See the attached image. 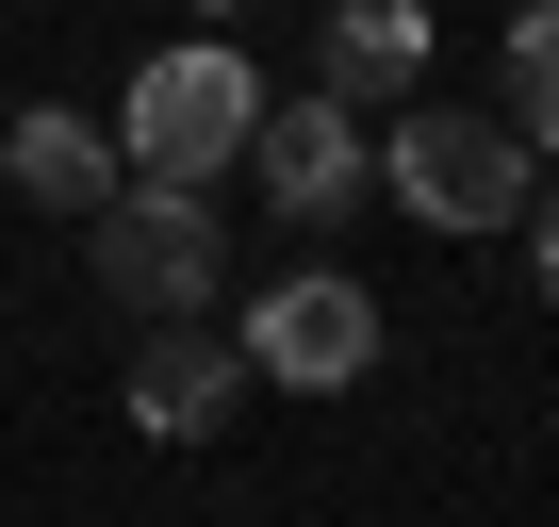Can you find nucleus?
<instances>
[{
	"mask_svg": "<svg viewBox=\"0 0 559 527\" xmlns=\"http://www.w3.org/2000/svg\"><path fill=\"white\" fill-rule=\"evenodd\" d=\"M83 214H99V281H116L132 314H198V297L230 281V247H214V181H99Z\"/></svg>",
	"mask_w": 559,
	"mask_h": 527,
	"instance_id": "nucleus-1",
	"label": "nucleus"
},
{
	"mask_svg": "<svg viewBox=\"0 0 559 527\" xmlns=\"http://www.w3.org/2000/svg\"><path fill=\"white\" fill-rule=\"evenodd\" d=\"M247 116H263V83H247V50H230V34H198V50H148V67H132V165H148V181H214V165L247 149Z\"/></svg>",
	"mask_w": 559,
	"mask_h": 527,
	"instance_id": "nucleus-2",
	"label": "nucleus"
},
{
	"mask_svg": "<svg viewBox=\"0 0 559 527\" xmlns=\"http://www.w3.org/2000/svg\"><path fill=\"white\" fill-rule=\"evenodd\" d=\"M362 363H379V297L346 281V264H297V281H263V314H247V379L346 396Z\"/></svg>",
	"mask_w": 559,
	"mask_h": 527,
	"instance_id": "nucleus-3",
	"label": "nucleus"
},
{
	"mask_svg": "<svg viewBox=\"0 0 559 527\" xmlns=\"http://www.w3.org/2000/svg\"><path fill=\"white\" fill-rule=\"evenodd\" d=\"M379 165H395V198H412L428 231H510V214H526V132H477V116H412Z\"/></svg>",
	"mask_w": 559,
	"mask_h": 527,
	"instance_id": "nucleus-4",
	"label": "nucleus"
},
{
	"mask_svg": "<svg viewBox=\"0 0 559 527\" xmlns=\"http://www.w3.org/2000/svg\"><path fill=\"white\" fill-rule=\"evenodd\" d=\"M247 165H263V198H280V214H330V198H362V165H379V149H362V116L313 83V99H263V116H247Z\"/></svg>",
	"mask_w": 559,
	"mask_h": 527,
	"instance_id": "nucleus-5",
	"label": "nucleus"
},
{
	"mask_svg": "<svg viewBox=\"0 0 559 527\" xmlns=\"http://www.w3.org/2000/svg\"><path fill=\"white\" fill-rule=\"evenodd\" d=\"M230 396H247V347H214V330L148 314V347H132V429H165V445H214V429H230Z\"/></svg>",
	"mask_w": 559,
	"mask_h": 527,
	"instance_id": "nucleus-6",
	"label": "nucleus"
},
{
	"mask_svg": "<svg viewBox=\"0 0 559 527\" xmlns=\"http://www.w3.org/2000/svg\"><path fill=\"white\" fill-rule=\"evenodd\" d=\"M313 67H330V99H395V83L428 67V0H330Z\"/></svg>",
	"mask_w": 559,
	"mask_h": 527,
	"instance_id": "nucleus-7",
	"label": "nucleus"
},
{
	"mask_svg": "<svg viewBox=\"0 0 559 527\" xmlns=\"http://www.w3.org/2000/svg\"><path fill=\"white\" fill-rule=\"evenodd\" d=\"M0 165H17V198H50V214H83V198L116 181V165H99V132H83L67 99H34L17 132H0Z\"/></svg>",
	"mask_w": 559,
	"mask_h": 527,
	"instance_id": "nucleus-8",
	"label": "nucleus"
},
{
	"mask_svg": "<svg viewBox=\"0 0 559 527\" xmlns=\"http://www.w3.org/2000/svg\"><path fill=\"white\" fill-rule=\"evenodd\" d=\"M510 132L559 149V0H526V17H510Z\"/></svg>",
	"mask_w": 559,
	"mask_h": 527,
	"instance_id": "nucleus-9",
	"label": "nucleus"
},
{
	"mask_svg": "<svg viewBox=\"0 0 559 527\" xmlns=\"http://www.w3.org/2000/svg\"><path fill=\"white\" fill-rule=\"evenodd\" d=\"M526 247H543V297H559V181H526Z\"/></svg>",
	"mask_w": 559,
	"mask_h": 527,
	"instance_id": "nucleus-10",
	"label": "nucleus"
},
{
	"mask_svg": "<svg viewBox=\"0 0 559 527\" xmlns=\"http://www.w3.org/2000/svg\"><path fill=\"white\" fill-rule=\"evenodd\" d=\"M198 17H230V0H198Z\"/></svg>",
	"mask_w": 559,
	"mask_h": 527,
	"instance_id": "nucleus-11",
	"label": "nucleus"
}]
</instances>
